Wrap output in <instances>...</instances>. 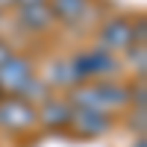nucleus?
<instances>
[{
  "label": "nucleus",
  "instance_id": "f257e3e1",
  "mask_svg": "<svg viewBox=\"0 0 147 147\" xmlns=\"http://www.w3.org/2000/svg\"><path fill=\"white\" fill-rule=\"evenodd\" d=\"M68 100H71L74 109H97V112L112 115L121 106L129 103V91L115 80H94V82L77 85Z\"/></svg>",
  "mask_w": 147,
  "mask_h": 147
},
{
  "label": "nucleus",
  "instance_id": "f03ea898",
  "mask_svg": "<svg viewBox=\"0 0 147 147\" xmlns=\"http://www.w3.org/2000/svg\"><path fill=\"white\" fill-rule=\"evenodd\" d=\"M136 30H144V24H132L129 18H109L103 21V27L97 30V50H103L109 56L127 53L132 44H144L136 38Z\"/></svg>",
  "mask_w": 147,
  "mask_h": 147
},
{
  "label": "nucleus",
  "instance_id": "7ed1b4c3",
  "mask_svg": "<svg viewBox=\"0 0 147 147\" xmlns=\"http://www.w3.org/2000/svg\"><path fill=\"white\" fill-rule=\"evenodd\" d=\"M74 62V71H77L80 82H94V80H109L112 74L121 71V59L118 56H109L103 50H97V47H91V50H82L77 56H71Z\"/></svg>",
  "mask_w": 147,
  "mask_h": 147
},
{
  "label": "nucleus",
  "instance_id": "20e7f679",
  "mask_svg": "<svg viewBox=\"0 0 147 147\" xmlns=\"http://www.w3.org/2000/svg\"><path fill=\"white\" fill-rule=\"evenodd\" d=\"M35 77L32 74V62L27 56H15L12 53L3 65H0V91L9 94V97H18L21 88Z\"/></svg>",
  "mask_w": 147,
  "mask_h": 147
},
{
  "label": "nucleus",
  "instance_id": "39448f33",
  "mask_svg": "<svg viewBox=\"0 0 147 147\" xmlns=\"http://www.w3.org/2000/svg\"><path fill=\"white\" fill-rule=\"evenodd\" d=\"M35 124V109L30 103H24L21 97H3L0 100V127L9 132L30 129Z\"/></svg>",
  "mask_w": 147,
  "mask_h": 147
},
{
  "label": "nucleus",
  "instance_id": "423d86ee",
  "mask_svg": "<svg viewBox=\"0 0 147 147\" xmlns=\"http://www.w3.org/2000/svg\"><path fill=\"white\" fill-rule=\"evenodd\" d=\"M68 127H74V132H80V136L97 138V136H103V132L112 129V115L97 112V109H74Z\"/></svg>",
  "mask_w": 147,
  "mask_h": 147
},
{
  "label": "nucleus",
  "instance_id": "0eeeda50",
  "mask_svg": "<svg viewBox=\"0 0 147 147\" xmlns=\"http://www.w3.org/2000/svg\"><path fill=\"white\" fill-rule=\"evenodd\" d=\"M71 115H74V106L65 97H47L44 103H38L35 109V121H41L47 129H62L71 124Z\"/></svg>",
  "mask_w": 147,
  "mask_h": 147
},
{
  "label": "nucleus",
  "instance_id": "6e6552de",
  "mask_svg": "<svg viewBox=\"0 0 147 147\" xmlns=\"http://www.w3.org/2000/svg\"><path fill=\"white\" fill-rule=\"evenodd\" d=\"M44 85L47 88H77L80 77H77V71H74V62L71 59H53L50 65L44 68Z\"/></svg>",
  "mask_w": 147,
  "mask_h": 147
},
{
  "label": "nucleus",
  "instance_id": "1a4fd4ad",
  "mask_svg": "<svg viewBox=\"0 0 147 147\" xmlns=\"http://www.w3.org/2000/svg\"><path fill=\"white\" fill-rule=\"evenodd\" d=\"M47 9L53 12V21H62L68 27L88 18L91 0H47Z\"/></svg>",
  "mask_w": 147,
  "mask_h": 147
},
{
  "label": "nucleus",
  "instance_id": "9d476101",
  "mask_svg": "<svg viewBox=\"0 0 147 147\" xmlns=\"http://www.w3.org/2000/svg\"><path fill=\"white\" fill-rule=\"evenodd\" d=\"M53 12L47 9V3H38V6H21L18 9V27L27 30V32H47L53 27Z\"/></svg>",
  "mask_w": 147,
  "mask_h": 147
},
{
  "label": "nucleus",
  "instance_id": "9b49d317",
  "mask_svg": "<svg viewBox=\"0 0 147 147\" xmlns=\"http://www.w3.org/2000/svg\"><path fill=\"white\" fill-rule=\"evenodd\" d=\"M9 56H12V50H9V47H6L3 41H0V65H3V62H6Z\"/></svg>",
  "mask_w": 147,
  "mask_h": 147
},
{
  "label": "nucleus",
  "instance_id": "f8f14e48",
  "mask_svg": "<svg viewBox=\"0 0 147 147\" xmlns=\"http://www.w3.org/2000/svg\"><path fill=\"white\" fill-rule=\"evenodd\" d=\"M38 3H47V0H18L15 6H38Z\"/></svg>",
  "mask_w": 147,
  "mask_h": 147
},
{
  "label": "nucleus",
  "instance_id": "ddd939ff",
  "mask_svg": "<svg viewBox=\"0 0 147 147\" xmlns=\"http://www.w3.org/2000/svg\"><path fill=\"white\" fill-rule=\"evenodd\" d=\"M15 3H18V0H0V12H3L6 6H15Z\"/></svg>",
  "mask_w": 147,
  "mask_h": 147
}]
</instances>
